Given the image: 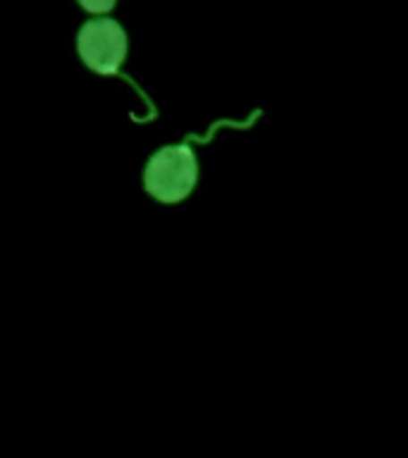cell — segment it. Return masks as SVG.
Masks as SVG:
<instances>
[{
	"mask_svg": "<svg viewBox=\"0 0 408 458\" xmlns=\"http://www.w3.org/2000/svg\"><path fill=\"white\" fill-rule=\"evenodd\" d=\"M199 179V160L189 143L163 146L143 167V186L160 203H179L193 191Z\"/></svg>",
	"mask_w": 408,
	"mask_h": 458,
	"instance_id": "1",
	"label": "cell"
},
{
	"mask_svg": "<svg viewBox=\"0 0 408 458\" xmlns=\"http://www.w3.org/2000/svg\"><path fill=\"white\" fill-rule=\"evenodd\" d=\"M79 57L89 70L103 77L120 74V67L127 57V34L113 17H91L81 24L77 34Z\"/></svg>",
	"mask_w": 408,
	"mask_h": 458,
	"instance_id": "2",
	"label": "cell"
},
{
	"mask_svg": "<svg viewBox=\"0 0 408 458\" xmlns=\"http://www.w3.org/2000/svg\"><path fill=\"white\" fill-rule=\"evenodd\" d=\"M84 7L86 10H107V7H113V3H96V5L93 3H84Z\"/></svg>",
	"mask_w": 408,
	"mask_h": 458,
	"instance_id": "3",
	"label": "cell"
}]
</instances>
